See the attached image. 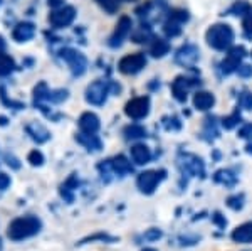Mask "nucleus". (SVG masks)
Instances as JSON below:
<instances>
[{
  "label": "nucleus",
  "mask_w": 252,
  "mask_h": 251,
  "mask_svg": "<svg viewBox=\"0 0 252 251\" xmlns=\"http://www.w3.org/2000/svg\"><path fill=\"white\" fill-rule=\"evenodd\" d=\"M40 229H42V221L37 216L27 214V216H19L14 221H10L9 228H7V236L12 241H24L39 234Z\"/></svg>",
  "instance_id": "obj_1"
},
{
  "label": "nucleus",
  "mask_w": 252,
  "mask_h": 251,
  "mask_svg": "<svg viewBox=\"0 0 252 251\" xmlns=\"http://www.w3.org/2000/svg\"><path fill=\"white\" fill-rule=\"evenodd\" d=\"M207 44L217 51H225L234 44V31L227 24H214L205 34Z\"/></svg>",
  "instance_id": "obj_2"
},
{
  "label": "nucleus",
  "mask_w": 252,
  "mask_h": 251,
  "mask_svg": "<svg viewBox=\"0 0 252 251\" xmlns=\"http://www.w3.org/2000/svg\"><path fill=\"white\" fill-rule=\"evenodd\" d=\"M61 58L66 61V64L69 66V70L74 76H83L86 72L88 68V59L83 52L71 49V47H66V49L61 51Z\"/></svg>",
  "instance_id": "obj_3"
},
{
  "label": "nucleus",
  "mask_w": 252,
  "mask_h": 251,
  "mask_svg": "<svg viewBox=\"0 0 252 251\" xmlns=\"http://www.w3.org/2000/svg\"><path fill=\"white\" fill-rule=\"evenodd\" d=\"M76 19V9L71 5H61L54 9L49 15V22L56 29H64V27L71 26Z\"/></svg>",
  "instance_id": "obj_4"
},
{
  "label": "nucleus",
  "mask_w": 252,
  "mask_h": 251,
  "mask_svg": "<svg viewBox=\"0 0 252 251\" xmlns=\"http://www.w3.org/2000/svg\"><path fill=\"white\" fill-rule=\"evenodd\" d=\"M125 113L131 120H143L150 113V98L148 96H138L126 103Z\"/></svg>",
  "instance_id": "obj_5"
},
{
  "label": "nucleus",
  "mask_w": 252,
  "mask_h": 251,
  "mask_svg": "<svg viewBox=\"0 0 252 251\" xmlns=\"http://www.w3.org/2000/svg\"><path fill=\"white\" fill-rule=\"evenodd\" d=\"M109 95V86L106 81H94L86 88V101L89 105H94V107H101V105L106 103Z\"/></svg>",
  "instance_id": "obj_6"
},
{
  "label": "nucleus",
  "mask_w": 252,
  "mask_h": 251,
  "mask_svg": "<svg viewBox=\"0 0 252 251\" xmlns=\"http://www.w3.org/2000/svg\"><path fill=\"white\" fill-rule=\"evenodd\" d=\"M145 66H146V59L141 52L125 56V58H121L120 63H118V70L123 72V74H128V76L140 72Z\"/></svg>",
  "instance_id": "obj_7"
},
{
  "label": "nucleus",
  "mask_w": 252,
  "mask_h": 251,
  "mask_svg": "<svg viewBox=\"0 0 252 251\" xmlns=\"http://www.w3.org/2000/svg\"><path fill=\"white\" fill-rule=\"evenodd\" d=\"M160 180H161V177L157 171H145L138 176L136 187L143 194H153L155 189L158 187V184H160Z\"/></svg>",
  "instance_id": "obj_8"
},
{
  "label": "nucleus",
  "mask_w": 252,
  "mask_h": 251,
  "mask_svg": "<svg viewBox=\"0 0 252 251\" xmlns=\"http://www.w3.org/2000/svg\"><path fill=\"white\" fill-rule=\"evenodd\" d=\"M131 19L126 17V15H123V17H120V20H118L116 27H115V32H113V36L109 37V46L111 47H118L123 44V40L128 37L129 32H131Z\"/></svg>",
  "instance_id": "obj_9"
},
{
  "label": "nucleus",
  "mask_w": 252,
  "mask_h": 251,
  "mask_svg": "<svg viewBox=\"0 0 252 251\" xmlns=\"http://www.w3.org/2000/svg\"><path fill=\"white\" fill-rule=\"evenodd\" d=\"M242 58H244V49H242V47H234V49L229 52V56L223 59L222 72H225V74H230V72L237 71L239 66H241V59Z\"/></svg>",
  "instance_id": "obj_10"
},
{
  "label": "nucleus",
  "mask_w": 252,
  "mask_h": 251,
  "mask_svg": "<svg viewBox=\"0 0 252 251\" xmlns=\"http://www.w3.org/2000/svg\"><path fill=\"white\" fill-rule=\"evenodd\" d=\"M35 36V27L32 22H19L12 31V37L17 42H27Z\"/></svg>",
  "instance_id": "obj_11"
},
{
  "label": "nucleus",
  "mask_w": 252,
  "mask_h": 251,
  "mask_svg": "<svg viewBox=\"0 0 252 251\" xmlns=\"http://www.w3.org/2000/svg\"><path fill=\"white\" fill-rule=\"evenodd\" d=\"M175 59H177V63L182 64V66H193L198 59V49L195 46H192V44L184 46L182 49H178L177 58Z\"/></svg>",
  "instance_id": "obj_12"
},
{
  "label": "nucleus",
  "mask_w": 252,
  "mask_h": 251,
  "mask_svg": "<svg viewBox=\"0 0 252 251\" xmlns=\"http://www.w3.org/2000/svg\"><path fill=\"white\" fill-rule=\"evenodd\" d=\"M234 243H239V245H251L252 243V221H247L244 224L237 226L234 229L232 234H230Z\"/></svg>",
  "instance_id": "obj_13"
},
{
  "label": "nucleus",
  "mask_w": 252,
  "mask_h": 251,
  "mask_svg": "<svg viewBox=\"0 0 252 251\" xmlns=\"http://www.w3.org/2000/svg\"><path fill=\"white\" fill-rule=\"evenodd\" d=\"M101 123H99V118L91 111H86L79 116V130L83 133H97L99 130Z\"/></svg>",
  "instance_id": "obj_14"
},
{
  "label": "nucleus",
  "mask_w": 252,
  "mask_h": 251,
  "mask_svg": "<svg viewBox=\"0 0 252 251\" xmlns=\"http://www.w3.org/2000/svg\"><path fill=\"white\" fill-rule=\"evenodd\" d=\"M129 155H131V160L135 162L136 165H145L152 160V150H150L145 143L133 145L131 150H129Z\"/></svg>",
  "instance_id": "obj_15"
},
{
  "label": "nucleus",
  "mask_w": 252,
  "mask_h": 251,
  "mask_svg": "<svg viewBox=\"0 0 252 251\" xmlns=\"http://www.w3.org/2000/svg\"><path fill=\"white\" fill-rule=\"evenodd\" d=\"M214 103H215V98H214L212 93H209V91H197V93H195L193 107L197 108V110L207 111V110H210V108L214 107Z\"/></svg>",
  "instance_id": "obj_16"
},
{
  "label": "nucleus",
  "mask_w": 252,
  "mask_h": 251,
  "mask_svg": "<svg viewBox=\"0 0 252 251\" xmlns=\"http://www.w3.org/2000/svg\"><path fill=\"white\" fill-rule=\"evenodd\" d=\"M76 140H78L84 148H88V150H93V152L101 150V147H103V143H101L99 137H97L96 133H83V132H79V135L76 137Z\"/></svg>",
  "instance_id": "obj_17"
},
{
  "label": "nucleus",
  "mask_w": 252,
  "mask_h": 251,
  "mask_svg": "<svg viewBox=\"0 0 252 251\" xmlns=\"http://www.w3.org/2000/svg\"><path fill=\"white\" fill-rule=\"evenodd\" d=\"M190 79L184 78V76H178L177 79L172 83V91L175 95V98L178 101H185L187 100V95H189V90H190Z\"/></svg>",
  "instance_id": "obj_18"
},
{
  "label": "nucleus",
  "mask_w": 252,
  "mask_h": 251,
  "mask_svg": "<svg viewBox=\"0 0 252 251\" xmlns=\"http://www.w3.org/2000/svg\"><path fill=\"white\" fill-rule=\"evenodd\" d=\"M26 130L31 135V139L34 140V142H37V143H44V142H47L49 137H51V133H49L46 128H44L42 125H39V123L27 125Z\"/></svg>",
  "instance_id": "obj_19"
},
{
  "label": "nucleus",
  "mask_w": 252,
  "mask_h": 251,
  "mask_svg": "<svg viewBox=\"0 0 252 251\" xmlns=\"http://www.w3.org/2000/svg\"><path fill=\"white\" fill-rule=\"evenodd\" d=\"M109 167L113 169V172L118 174V176H125V174L131 172V162H128V159L123 155H118L113 160H109Z\"/></svg>",
  "instance_id": "obj_20"
},
{
  "label": "nucleus",
  "mask_w": 252,
  "mask_h": 251,
  "mask_svg": "<svg viewBox=\"0 0 252 251\" xmlns=\"http://www.w3.org/2000/svg\"><path fill=\"white\" fill-rule=\"evenodd\" d=\"M168 51H170V44L165 39H157L152 44V47H150V52H152L153 58H163L165 54H168Z\"/></svg>",
  "instance_id": "obj_21"
},
{
  "label": "nucleus",
  "mask_w": 252,
  "mask_h": 251,
  "mask_svg": "<svg viewBox=\"0 0 252 251\" xmlns=\"http://www.w3.org/2000/svg\"><path fill=\"white\" fill-rule=\"evenodd\" d=\"M15 68V63L10 56H7L5 52L0 54V76H9Z\"/></svg>",
  "instance_id": "obj_22"
},
{
  "label": "nucleus",
  "mask_w": 252,
  "mask_h": 251,
  "mask_svg": "<svg viewBox=\"0 0 252 251\" xmlns=\"http://www.w3.org/2000/svg\"><path fill=\"white\" fill-rule=\"evenodd\" d=\"M125 135H126V139H129V140L143 139L146 135V130L141 127V125H129V127H126Z\"/></svg>",
  "instance_id": "obj_23"
},
{
  "label": "nucleus",
  "mask_w": 252,
  "mask_h": 251,
  "mask_svg": "<svg viewBox=\"0 0 252 251\" xmlns=\"http://www.w3.org/2000/svg\"><path fill=\"white\" fill-rule=\"evenodd\" d=\"M97 5L101 7V9H104L108 12V14H115L118 10V7H120V3H118V0H96Z\"/></svg>",
  "instance_id": "obj_24"
},
{
  "label": "nucleus",
  "mask_w": 252,
  "mask_h": 251,
  "mask_svg": "<svg viewBox=\"0 0 252 251\" xmlns=\"http://www.w3.org/2000/svg\"><path fill=\"white\" fill-rule=\"evenodd\" d=\"M27 160H29L31 165H34V167H40V165L44 164V155H42V152H39V150H32L29 153V157H27Z\"/></svg>",
  "instance_id": "obj_25"
},
{
  "label": "nucleus",
  "mask_w": 252,
  "mask_h": 251,
  "mask_svg": "<svg viewBox=\"0 0 252 251\" xmlns=\"http://www.w3.org/2000/svg\"><path fill=\"white\" fill-rule=\"evenodd\" d=\"M242 27L244 31L247 32V34H252V9H249L244 14V20H242Z\"/></svg>",
  "instance_id": "obj_26"
},
{
  "label": "nucleus",
  "mask_w": 252,
  "mask_h": 251,
  "mask_svg": "<svg viewBox=\"0 0 252 251\" xmlns=\"http://www.w3.org/2000/svg\"><path fill=\"white\" fill-rule=\"evenodd\" d=\"M239 120H241V116H239L237 113H234L232 116H227V118H223L222 125H223L225 128H234L235 125L239 123Z\"/></svg>",
  "instance_id": "obj_27"
},
{
  "label": "nucleus",
  "mask_w": 252,
  "mask_h": 251,
  "mask_svg": "<svg viewBox=\"0 0 252 251\" xmlns=\"http://www.w3.org/2000/svg\"><path fill=\"white\" fill-rule=\"evenodd\" d=\"M241 105L246 110H252V95L251 93H244L241 96Z\"/></svg>",
  "instance_id": "obj_28"
},
{
  "label": "nucleus",
  "mask_w": 252,
  "mask_h": 251,
  "mask_svg": "<svg viewBox=\"0 0 252 251\" xmlns=\"http://www.w3.org/2000/svg\"><path fill=\"white\" fill-rule=\"evenodd\" d=\"M145 238L148 241H157L161 238V231H158V229H150V231L145 233Z\"/></svg>",
  "instance_id": "obj_29"
},
{
  "label": "nucleus",
  "mask_w": 252,
  "mask_h": 251,
  "mask_svg": "<svg viewBox=\"0 0 252 251\" xmlns=\"http://www.w3.org/2000/svg\"><path fill=\"white\" fill-rule=\"evenodd\" d=\"M9 185H10V177L7 174L0 172V191H5Z\"/></svg>",
  "instance_id": "obj_30"
},
{
  "label": "nucleus",
  "mask_w": 252,
  "mask_h": 251,
  "mask_svg": "<svg viewBox=\"0 0 252 251\" xmlns=\"http://www.w3.org/2000/svg\"><path fill=\"white\" fill-rule=\"evenodd\" d=\"M239 135L242 137V139H252V123L246 125L244 128H241V132H239Z\"/></svg>",
  "instance_id": "obj_31"
},
{
  "label": "nucleus",
  "mask_w": 252,
  "mask_h": 251,
  "mask_svg": "<svg viewBox=\"0 0 252 251\" xmlns=\"http://www.w3.org/2000/svg\"><path fill=\"white\" fill-rule=\"evenodd\" d=\"M239 74L241 76H251L252 74V68L251 66H246V64H244V66H239Z\"/></svg>",
  "instance_id": "obj_32"
},
{
  "label": "nucleus",
  "mask_w": 252,
  "mask_h": 251,
  "mask_svg": "<svg viewBox=\"0 0 252 251\" xmlns=\"http://www.w3.org/2000/svg\"><path fill=\"white\" fill-rule=\"evenodd\" d=\"M5 52V42H3L2 36H0V54H3Z\"/></svg>",
  "instance_id": "obj_33"
},
{
  "label": "nucleus",
  "mask_w": 252,
  "mask_h": 251,
  "mask_svg": "<svg viewBox=\"0 0 252 251\" xmlns=\"http://www.w3.org/2000/svg\"><path fill=\"white\" fill-rule=\"evenodd\" d=\"M0 251H3V241H2V238H0Z\"/></svg>",
  "instance_id": "obj_34"
},
{
  "label": "nucleus",
  "mask_w": 252,
  "mask_h": 251,
  "mask_svg": "<svg viewBox=\"0 0 252 251\" xmlns=\"http://www.w3.org/2000/svg\"><path fill=\"white\" fill-rule=\"evenodd\" d=\"M141 251H157V250H153V248H145V250H141Z\"/></svg>",
  "instance_id": "obj_35"
}]
</instances>
